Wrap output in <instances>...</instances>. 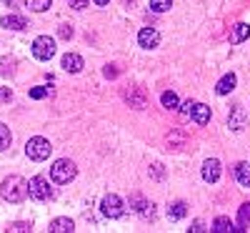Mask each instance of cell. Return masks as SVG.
I'll list each match as a JSON object with an SVG mask.
<instances>
[{"label":"cell","mask_w":250,"mask_h":233,"mask_svg":"<svg viewBox=\"0 0 250 233\" xmlns=\"http://www.w3.org/2000/svg\"><path fill=\"white\" fill-rule=\"evenodd\" d=\"M13 66H15L13 58H0V73H3V75H10L13 73Z\"/></svg>","instance_id":"cell-24"},{"label":"cell","mask_w":250,"mask_h":233,"mask_svg":"<svg viewBox=\"0 0 250 233\" xmlns=\"http://www.w3.org/2000/svg\"><path fill=\"white\" fill-rule=\"evenodd\" d=\"M193 105H195V100H185V103H183V108H180V111H183V116H190Z\"/></svg>","instance_id":"cell-27"},{"label":"cell","mask_w":250,"mask_h":233,"mask_svg":"<svg viewBox=\"0 0 250 233\" xmlns=\"http://www.w3.org/2000/svg\"><path fill=\"white\" fill-rule=\"evenodd\" d=\"M100 208H103V216L105 218H120L123 216V201L115 193H108L105 198H103Z\"/></svg>","instance_id":"cell-6"},{"label":"cell","mask_w":250,"mask_h":233,"mask_svg":"<svg viewBox=\"0 0 250 233\" xmlns=\"http://www.w3.org/2000/svg\"><path fill=\"white\" fill-rule=\"evenodd\" d=\"M185 213H188V206L183 201H178V203H173L168 208V218L170 221H180V218H185Z\"/></svg>","instance_id":"cell-17"},{"label":"cell","mask_w":250,"mask_h":233,"mask_svg":"<svg viewBox=\"0 0 250 233\" xmlns=\"http://www.w3.org/2000/svg\"><path fill=\"white\" fill-rule=\"evenodd\" d=\"M0 25L10 28V30H25L28 28V20L23 15H3V18H0Z\"/></svg>","instance_id":"cell-9"},{"label":"cell","mask_w":250,"mask_h":233,"mask_svg":"<svg viewBox=\"0 0 250 233\" xmlns=\"http://www.w3.org/2000/svg\"><path fill=\"white\" fill-rule=\"evenodd\" d=\"M190 231H193V233H200V231H205V228H203V221H195Z\"/></svg>","instance_id":"cell-32"},{"label":"cell","mask_w":250,"mask_h":233,"mask_svg":"<svg viewBox=\"0 0 250 233\" xmlns=\"http://www.w3.org/2000/svg\"><path fill=\"white\" fill-rule=\"evenodd\" d=\"M10 231H13V233H20V231H30V228H28V223H15Z\"/></svg>","instance_id":"cell-30"},{"label":"cell","mask_w":250,"mask_h":233,"mask_svg":"<svg viewBox=\"0 0 250 233\" xmlns=\"http://www.w3.org/2000/svg\"><path fill=\"white\" fill-rule=\"evenodd\" d=\"M170 5H173V0H150L153 13H165V10H170Z\"/></svg>","instance_id":"cell-22"},{"label":"cell","mask_w":250,"mask_h":233,"mask_svg":"<svg viewBox=\"0 0 250 233\" xmlns=\"http://www.w3.org/2000/svg\"><path fill=\"white\" fill-rule=\"evenodd\" d=\"M50 3H53V0H25V5L30 10H35V13H45L50 8Z\"/></svg>","instance_id":"cell-19"},{"label":"cell","mask_w":250,"mask_h":233,"mask_svg":"<svg viewBox=\"0 0 250 233\" xmlns=\"http://www.w3.org/2000/svg\"><path fill=\"white\" fill-rule=\"evenodd\" d=\"M233 88H235V75H233V73H228V75H223V78L218 80L215 93H218V95H228Z\"/></svg>","instance_id":"cell-13"},{"label":"cell","mask_w":250,"mask_h":233,"mask_svg":"<svg viewBox=\"0 0 250 233\" xmlns=\"http://www.w3.org/2000/svg\"><path fill=\"white\" fill-rule=\"evenodd\" d=\"M228 123H230L233 131H243V128H245V111L240 108V105H235V108H233V113H230V118H228Z\"/></svg>","instance_id":"cell-14"},{"label":"cell","mask_w":250,"mask_h":233,"mask_svg":"<svg viewBox=\"0 0 250 233\" xmlns=\"http://www.w3.org/2000/svg\"><path fill=\"white\" fill-rule=\"evenodd\" d=\"M0 193H3L5 201L10 203H20V201H25L30 193H28V181L25 178H20V176H10L3 181V188H0Z\"/></svg>","instance_id":"cell-1"},{"label":"cell","mask_w":250,"mask_h":233,"mask_svg":"<svg viewBox=\"0 0 250 233\" xmlns=\"http://www.w3.org/2000/svg\"><path fill=\"white\" fill-rule=\"evenodd\" d=\"M235 178L243 188H250V163H238L235 165Z\"/></svg>","instance_id":"cell-15"},{"label":"cell","mask_w":250,"mask_h":233,"mask_svg":"<svg viewBox=\"0 0 250 233\" xmlns=\"http://www.w3.org/2000/svg\"><path fill=\"white\" fill-rule=\"evenodd\" d=\"M75 231V223L70 218H55L50 221V233H73Z\"/></svg>","instance_id":"cell-12"},{"label":"cell","mask_w":250,"mask_h":233,"mask_svg":"<svg viewBox=\"0 0 250 233\" xmlns=\"http://www.w3.org/2000/svg\"><path fill=\"white\" fill-rule=\"evenodd\" d=\"M160 100H163L165 108H178V95H175L173 91H165V93L160 95Z\"/></svg>","instance_id":"cell-23"},{"label":"cell","mask_w":250,"mask_h":233,"mask_svg":"<svg viewBox=\"0 0 250 233\" xmlns=\"http://www.w3.org/2000/svg\"><path fill=\"white\" fill-rule=\"evenodd\" d=\"M10 140H13V136H10V128H8V125H3V123H0V151H5V148L10 145Z\"/></svg>","instance_id":"cell-21"},{"label":"cell","mask_w":250,"mask_h":233,"mask_svg":"<svg viewBox=\"0 0 250 233\" xmlns=\"http://www.w3.org/2000/svg\"><path fill=\"white\" fill-rule=\"evenodd\" d=\"M62 68H65L68 73H80V70H83V58H80L78 53L62 55Z\"/></svg>","instance_id":"cell-10"},{"label":"cell","mask_w":250,"mask_h":233,"mask_svg":"<svg viewBox=\"0 0 250 233\" xmlns=\"http://www.w3.org/2000/svg\"><path fill=\"white\" fill-rule=\"evenodd\" d=\"M190 116H193V120H195L198 125H205L208 120H210V108H208V105H203V103H195L193 111H190Z\"/></svg>","instance_id":"cell-11"},{"label":"cell","mask_w":250,"mask_h":233,"mask_svg":"<svg viewBox=\"0 0 250 233\" xmlns=\"http://www.w3.org/2000/svg\"><path fill=\"white\" fill-rule=\"evenodd\" d=\"M75 173H78V168H75V163L68 161V158L55 161L53 168H50V178H53L55 183H70V181L75 178Z\"/></svg>","instance_id":"cell-2"},{"label":"cell","mask_w":250,"mask_h":233,"mask_svg":"<svg viewBox=\"0 0 250 233\" xmlns=\"http://www.w3.org/2000/svg\"><path fill=\"white\" fill-rule=\"evenodd\" d=\"M45 95H48V91H45V88H30V98H35V100L45 98Z\"/></svg>","instance_id":"cell-25"},{"label":"cell","mask_w":250,"mask_h":233,"mask_svg":"<svg viewBox=\"0 0 250 233\" xmlns=\"http://www.w3.org/2000/svg\"><path fill=\"white\" fill-rule=\"evenodd\" d=\"M238 221L243 228H250V203H243L240 210H238Z\"/></svg>","instance_id":"cell-20"},{"label":"cell","mask_w":250,"mask_h":233,"mask_svg":"<svg viewBox=\"0 0 250 233\" xmlns=\"http://www.w3.org/2000/svg\"><path fill=\"white\" fill-rule=\"evenodd\" d=\"M105 75H108V78H115L118 70H113V66H108V68H105Z\"/></svg>","instance_id":"cell-33"},{"label":"cell","mask_w":250,"mask_h":233,"mask_svg":"<svg viewBox=\"0 0 250 233\" xmlns=\"http://www.w3.org/2000/svg\"><path fill=\"white\" fill-rule=\"evenodd\" d=\"M138 43H140V48H155L158 43H160V33L155 30V28H143L140 33H138Z\"/></svg>","instance_id":"cell-7"},{"label":"cell","mask_w":250,"mask_h":233,"mask_svg":"<svg viewBox=\"0 0 250 233\" xmlns=\"http://www.w3.org/2000/svg\"><path fill=\"white\" fill-rule=\"evenodd\" d=\"M50 143L45 140V138H40V136H35V138H30L28 140V145H25V153H28V158H33V161H45L48 156H50Z\"/></svg>","instance_id":"cell-3"},{"label":"cell","mask_w":250,"mask_h":233,"mask_svg":"<svg viewBox=\"0 0 250 233\" xmlns=\"http://www.w3.org/2000/svg\"><path fill=\"white\" fill-rule=\"evenodd\" d=\"M213 231H218V233H228V231H245V228H235V226L230 223V218L220 216V218H215V223H213Z\"/></svg>","instance_id":"cell-18"},{"label":"cell","mask_w":250,"mask_h":233,"mask_svg":"<svg viewBox=\"0 0 250 233\" xmlns=\"http://www.w3.org/2000/svg\"><path fill=\"white\" fill-rule=\"evenodd\" d=\"M70 3V8H75V10H83V8H88V3L90 0H68Z\"/></svg>","instance_id":"cell-26"},{"label":"cell","mask_w":250,"mask_h":233,"mask_svg":"<svg viewBox=\"0 0 250 233\" xmlns=\"http://www.w3.org/2000/svg\"><path fill=\"white\" fill-rule=\"evenodd\" d=\"M70 35H73V28L70 25H62L60 28V38H70Z\"/></svg>","instance_id":"cell-29"},{"label":"cell","mask_w":250,"mask_h":233,"mask_svg":"<svg viewBox=\"0 0 250 233\" xmlns=\"http://www.w3.org/2000/svg\"><path fill=\"white\" fill-rule=\"evenodd\" d=\"M33 55L38 60H50L55 55V40L50 35H40L33 40Z\"/></svg>","instance_id":"cell-4"},{"label":"cell","mask_w":250,"mask_h":233,"mask_svg":"<svg viewBox=\"0 0 250 233\" xmlns=\"http://www.w3.org/2000/svg\"><path fill=\"white\" fill-rule=\"evenodd\" d=\"M220 178V161L218 158H208L203 163V181L205 183H215Z\"/></svg>","instance_id":"cell-8"},{"label":"cell","mask_w":250,"mask_h":233,"mask_svg":"<svg viewBox=\"0 0 250 233\" xmlns=\"http://www.w3.org/2000/svg\"><path fill=\"white\" fill-rule=\"evenodd\" d=\"M28 193H30V198L33 201H40V203H43V201H48L53 193H50V186H48V181L45 178H33L30 183H28Z\"/></svg>","instance_id":"cell-5"},{"label":"cell","mask_w":250,"mask_h":233,"mask_svg":"<svg viewBox=\"0 0 250 233\" xmlns=\"http://www.w3.org/2000/svg\"><path fill=\"white\" fill-rule=\"evenodd\" d=\"M250 35V25H245V23H238L235 28H233V33H230V43H243V40Z\"/></svg>","instance_id":"cell-16"},{"label":"cell","mask_w":250,"mask_h":233,"mask_svg":"<svg viewBox=\"0 0 250 233\" xmlns=\"http://www.w3.org/2000/svg\"><path fill=\"white\" fill-rule=\"evenodd\" d=\"M153 173H155V178H163V165H160V163L153 165Z\"/></svg>","instance_id":"cell-31"},{"label":"cell","mask_w":250,"mask_h":233,"mask_svg":"<svg viewBox=\"0 0 250 233\" xmlns=\"http://www.w3.org/2000/svg\"><path fill=\"white\" fill-rule=\"evenodd\" d=\"M93 3H95V5H108L110 0H93Z\"/></svg>","instance_id":"cell-34"},{"label":"cell","mask_w":250,"mask_h":233,"mask_svg":"<svg viewBox=\"0 0 250 233\" xmlns=\"http://www.w3.org/2000/svg\"><path fill=\"white\" fill-rule=\"evenodd\" d=\"M10 98H13V93H10V88H3V86H0V100H3V103H5V100H10Z\"/></svg>","instance_id":"cell-28"}]
</instances>
